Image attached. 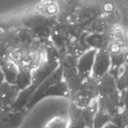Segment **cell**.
I'll return each instance as SVG.
<instances>
[{
	"label": "cell",
	"instance_id": "3957f363",
	"mask_svg": "<svg viewBox=\"0 0 128 128\" xmlns=\"http://www.w3.org/2000/svg\"><path fill=\"white\" fill-rule=\"evenodd\" d=\"M97 88L99 96H105V97L109 98L114 105H116L120 109H125L121 105L120 92L116 89V86H115L114 78L109 73H107L100 79L97 80Z\"/></svg>",
	"mask_w": 128,
	"mask_h": 128
},
{
	"label": "cell",
	"instance_id": "8992f818",
	"mask_svg": "<svg viewBox=\"0 0 128 128\" xmlns=\"http://www.w3.org/2000/svg\"><path fill=\"white\" fill-rule=\"evenodd\" d=\"M97 50L90 48L86 50L84 54H82L80 57L77 59V63H76V70H77V74L80 80L83 82L86 79L91 77V72L92 67H93L95 54Z\"/></svg>",
	"mask_w": 128,
	"mask_h": 128
},
{
	"label": "cell",
	"instance_id": "5bb4252c",
	"mask_svg": "<svg viewBox=\"0 0 128 128\" xmlns=\"http://www.w3.org/2000/svg\"><path fill=\"white\" fill-rule=\"evenodd\" d=\"M97 110H98L97 98L93 99V100H92L86 107L81 109V115H82V118H83V121H84L86 128H92L93 118H94V115L96 114Z\"/></svg>",
	"mask_w": 128,
	"mask_h": 128
},
{
	"label": "cell",
	"instance_id": "30bf717a",
	"mask_svg": "<svg viewBox=\"0 0 128 128\" xmlns=\"http://www.w3.org/2000/svg\"><path fill=\"white\" fill-rule=\"evenodd\" d=\"M86 42L92 49L102 50L108 48L110 38L108 33H88L86 36Z\"/></svg>",
	"mask_w": 128,
	"mask_h": 128
},
{
	"label": "cell",
	"instance_id": "ac0fdd59",
	"mask_svg": "<svg viewBox=\"0 0 128 128\" xmlns=\"http://www.w3.org/2000/svg\"><path fill=\"white\" fill-rule=\"evenodd\" d=\"M111 118L109 114L105 113L100 110H97L96 114L94 115L93 124H92V128H102L106 125V124L111 122Z\"/></svg>",
	"mask_w": 128,
	"mask_h": 128
},
{
	"label": "cell",
	"instance_id": "2e32d148",
	"mask_svg": "<svg viewBox=\"0 0 128 128\" xmlns=\"http://www.w3.org/2000/svg\"><path fill=\"white\" fill-rule=\"evenodd\" d=\"M97 102H98V110L109 114L110 116H113L118 112L123 110V109H120L116 105H114L109 98L105 97V96H98Z\"/></svg>",
	"mask_w": 128,
	"mask_h": 128
},
{
	"label": "cell",
	"instance_id": "8fae6325",
	"mask_svg": "<svg viewBox=\"0 0 128 128\" xmlns=\"http://www.w3.org/2000/svg\"><path fill=\"white\" fill-rule=\"evenodd\" d=\"M0 68H1L3 76H4V81L10 83V84H15L18 74V66L11 59L6 58L0 63Z\"/></svg>",
	"mask_w": 128,
	"mask_h": 128
},
{
	"label": "cell",
	"instance_id": "52a82bcc",
	"mask_svg": "<svg viewBox=\"0 0 128 128\" xmlns=\"http://www.w3.org/2000/svg\"><path fill=\"white\" fill-rule=\"evenodd\" d=\"M50 96H59V97H64V98H70V90H68V86H67V84L65 82L63 81H60L58 83H56V84L49 86L47 90H45L43 92V93H41L36 98L34 99V100L30 102L29 104L27 105L26 107V111L27 110H30L31 108H33L38 102H41L42 99L46 98V97H50Z\"/></svg>",
	"mask_w": 128,
	"mask_h": 128
},
{
	"label": "cell",
	"instance_id": "4fadbf2b",
	"mask_svg": "<svg viewBox=\"0 0 128 128\" xmlns=\"http://www.w3.org/2000/svg\"><path fill=\"white\" fill-rule=\"evenodd\" d=\"M18 93H19V90L15 86V84H10V83H8L6 81L0 84V95L4 99L6 104L9 107H11V105L14 102Z\"/></svg>",
	"mask_w": 128,
	"mask_h": 128
},
{
	"label": "cell",
	"instance_id": "ffe728a7",
	"mask_svg": "<svg viewBox=\"0 0 128 128\" xmlns=\"http://www.w3.org/2000/svg\"><path fill=\"white\" fill-rule=\"evenodd\" d=\"M102 128H118V127L115 125H113L112 123H108V124H106V125L104 127H102Z\"/></svg>",
	"mask_w": 128,
	"mask_h": 128
},
{
	"label": "cell",
	"instance_id": "7c38bea8",
	"mask_svg": "<svg viewBox=\"0 0 128 128\" xmlns=\"http://www.w3.org/2000/svg\"><path fill=\"white\" fill-rule=\"evenodd\" d=\"M67 118H68V127L67 128H86L81 115V109L76 107L73 102L70 104Z\"/></svg>",
	"mask_w": 128,
	"mask_h": 128
},
{
	"label": "cell",
	"instance_id": "5b68a950",
	"mask_svg": "<svg viewBox=\"0 0 128 128\" xmlns=\"http://www.w3.org/2000/svg\"><path fill=\"white\" fill-rule=\"evenodd\" d=\"M110 70V54L107 49L97 50L95 54L93 67L91 72V77L98 80L102 76H105L107 73H109Z\"/></svg>",
	"mask_w": 128,
	"mask_h": 128
},
{
	"label": "cell",
	"instance_id": "e0dca14e",
	"mask_svg": "<svg viewBox=\"0 0 128 128\" xmlns=\"http://www.w3.org/2000/svg\"><path fill=\"white\" fill-rule=\"evenodd\" d=\"M68 127V118L64 115H56L48 122L44 128H67Z\"/></svg>",
	"mask_w": 128,
	"mask_h": 128
},
{
	"label": "cell",
	"instance_id": "7a4b0ae2",
	"mask_svg": "<svg viewBox=\"0 0 128 128\" xmlns=\"http://www.w3.org/2000/svg\"><path fill=\"white\" fill-rule=\"evenodd\" d=\"M98 88L97 80L89 77L81 83L76 93L70 96V102H73L76 107L82 108L86 107L95 98H98Z\"/></svg>",
	"mask_w": 128,
	"mask_h": 128
},
{
	"label": "cell",
	"instance_id": "603a6c76",
	"mask_svg": "<svg viewBox=\"0 0 128 128\" xmlns=\"http://www.w3.org/2000/svg\"><path fill=\"white\" fill-rule=\"evenodd\" d=\"M1 32H2V31H1V30H0V33H1Z\"/></svg>",
	"mask_w": 128,
	"mask_h": 128
},
{
	"label": "cell",
	"instance_id": "9c48e42d",
	"mask_svg": "<svg viewBox=\"0 0 128 128\" xmlns=\"http://www.w3.org/2000/svg\"><path fill=\"white\" fill-rule=\"evenodd\" d=\"M36 90V88L34 86H30L27 89L19 91V93L17 95V97L14 100V102L11 105L10 109L12 112H19V111H26V107L28 105V102H30V99L33 95L34 91Z\"/></svg>",
	"mask_w": 128,
	"mask_h": 128
},
{
	"label": "cell",
	"instance_id": "ba28073f",
	"mask_svg": "<svg viewBox=\"0 0 128 128\" xmlns=\"http://www.w3.org/2000/svg\"><path fill=\"white\" fill-rule=\"evenodd\" d=\"M80 2H81V0H59V1H57V6H58L57 22H68V19L73 15L75 10L77 9Z\"/></svg>",
	"mask_w": 128,
	"mask_h": 128
},
{
	"label": "cell",
	"instance_id": "d6986e66",
	"mask_svg": "<svg viewBox=\"0 0 128 128\" xmlns=\"http://www.w3.org/2000/svg\"><path fill=\"white\" fill-rule=\"evenodd\" d=\"M6 108H10L9 106L6 104L4 99L1 97V95H0V110H3V109H6Z\"/></svg>",
	"mask_w": 128,
	"mask_h": 128
},
{
	"label": "cell",
	"instance_id": "9a60e30c",
	"mask_svg": "<svg viewBox=\"0 0 128 128\" xmlns=\"http://www.w3.org/2000/svg\"><path fill=\"white\" fill-rule=\"evenodd\" d=\"M31 78H32V70L25 67L18 68L17 78L15 81V86L19 91H22L31 86Z\"/></svg>",
	"mask_w": 128,
	"mask_h": 128
},
{
	"label": "cell",
	"instance_id": "6da1fadb",
	"mask_svg": "<svg viewBox=\"0 0 128 128\" xmlns=\"http://www.w3.org/2000/svg\"><path fill=\"white\" fill-rule=\"evenodd\" d=\"M22 26L31 31L38 40H48L54 27L57 22L56 17H47L38 13L36 11L19 16Z\"/></svg>",
	"mask_w": 128,
	"mask_h": 128
},
{
	"label": "cell",
	"instance_id": "44dd1931",
	"mask_svg": "<svg viewBox=\"0 0 128 128\" xmlns=\"http://www.w3.org/2000/svg\"><path fill=\"white\" fill-rule=\"evenodd\" d=\"M3 82H4V76H3L2 70H1V68H0V84L3 83Z\"/></svg>",
	"mask_w": 128,
	"mask_h": 128
},
{
	"label": "cell",
	"instance_id": "7402d4cb",
	"mask_svg": "<svg viewBox=\"0 0 128 128\" xmlns=\"http://www.w3.org/2000/svg\"><path fill=\"white\" fill-rule=\"evenodd\" d=\"M4 59H6V58H4ZM2 60H3V58L1 57V56H0V63H1V62H2Z\"/></svg>",
	"mask_w": 128,
	"mask_h": 128
},
{
	"label": "cell",
	"instance_id": "277c9868",
	"mask_svg": "<svg viewBox=\"0 0 128 128\" xmlns=\"http://www.w3.org/2000/svg\"><path fill=\"white\" fill-rule=\"evenodd\" d=\"M60 60L56 59H47L44 58L41 64L32 70V78H31V84L38 88L41 83L49 76L56 68L59 66Z\"/></svg>",
	"mask_w": 128,
	"mask_h": 128
}]
</instances>
